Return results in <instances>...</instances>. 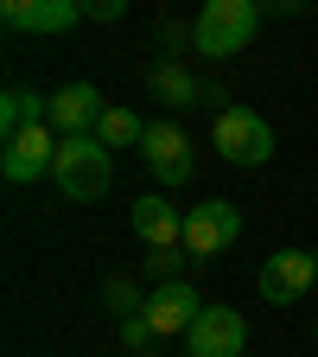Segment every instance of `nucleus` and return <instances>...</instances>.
<instances>
[{"label":"nucleus","mask_w":318,"mask_h":357,"mask_svg":"<svg viewBox=\"0 0 318 357\" xmlns=\"http://www.w3.org/2000/svg\"><path fill=\"white\" fill-rule=\"evenodd\" d=\"M121 338H127V344H134V351H147V344H153V338H159V332H153V326H147V312H134V319H121Z\"/></svg>","instance_id":"obj_18"},{"label":"nucleus","mask_w":318,"mask_h":357,"mask_svg":"<svg viewBox=\"0 0 318 357\" xmlns=\"http://www.w3.org/2000/svg\"><path fill=\"white\" fill-rule=\"evenodd\" d=\"M312 261H318V249H312Z\"/></svg>","instance_id":"obj_20"},{"label":"nucleus","mask_w":318,"mask_h":357,"mask_svg":"<svg viewBox=\"0 0 318 357\" xmlns=\"http://www.w3.org/2000/svg\"><path fill=\"white\" fill-rule=\"evenodd\" d=\"M312 338H318V326H312Z\"/></svg>","instance_id":"obj_21"},{"label":"nucleus","mask_w":318,"mask_h":357,"mask_svg":"<svg viewBox=\"0 0 318 357\" xmlns=\"http://www.w3.org/2000/svg\"><path fill=\"white\" fill-rule=\"evenodd\" d=\"M210 141H216V153L230 166H267V160H274V128H267L255 109H242V102H230L216 115Z\"/></svg>","instance_id":"obj_3"},{"label":"nucleus","mask_w":318,"mask_h":357,"mask_svg":"<svg viewBox=\"0 0 318 357\" xmlns=\"http://www.w3.org/2000/svg\"><path fill=\"white\" fill-rule=\"evenodd\" d=\"M178 268H185V255H178V249H159V255H147V275H153V287L178 281Z\"/></svg>","instance_id":"obj_16"},{"label":"nucleus","mask_w":318,"mask_h":357,"mask_svg":"<svg viewBox=\"0 0 318 357\" xmlns=\"http://www.w3.org/2000/svg\"><path fill=\"white\" fill-rule=\"evenodd\" d=\"M141 160H147V172L159 178V185H185V178H191V141H185V128H178V121H147Z\"/></svg>","instance_id":"obj_7"},{"label":"nucleus","mask_w":318,"mask_h":357,"mask_svg":"<svg viewBox=\"0 0 318 357\" xmlns=\"http://www.w3.org/2000/svg\"><path fill=\"white\" fill-rule=\"evenodd\" d=\"M89 7H77V0H7L0 7V20H7L13 32H70Z\"/></svg>","instance_id":"obj_12"},{"label":"nucleus","mask_w":318,"mask_h":357,"mask_svg":"<svg viewBox=\"0 0 318 357\" xmlns=\"http://www.w3.org/2000/svg\"><path fill=\"white\" fill-rule=\"evenodd\" d=\"M242 243V211L230 198H204L185 211V255L191 261H210V255H230Z\"/></svg>","instance_id":"obj_4"},{"label":"nucleus","mask_w":318,"mask_h":357,"mask_svg":"<svg viewBox=\"0 0 318 357\" xmlns=\"http://www.w3.org/2000/svg\"><path fill=\"white\" fill-rule=\"evenodd\" d=\"M58 147H64V134H58L51 121L13 134L7 153H0V172H7V185H38V172H51V166H58Z\"/></svg>","instance_id":"obj_6"},{"label":"nucleus","mask_w":318,"mask_h":357,"mask_svg":"<svg viewBox=\"0 0 318 357\" xmlns=\"http://www.w3.org/2000/svg\"><path fill=\"white\" fill-rule=\"evenodd\" d=\"M127 7H121V0H96V7H89V20H102V26H115Z\"/></svg>","instance_id":"obj_19"},{"label":"nucleus","mask_w":318,"mask_h":357,"mask_svg":"<svg viewBox=\"0 0 318 357\" xmlns=\"http://www.w3.org/2000/svg\"><path fill=\"white\" fill-rule=\"evenodd\" d=\"M109 115V102H102V89L96 83H64L58 96H51V128L64 134H96V121Z\"/></svg>","instance_id":"obj_11"},{"label":"nucleus","mask_w":318,"mask_h":357,"mask_svg":"<svg viewBox=\"0 0 318 357\" xmlns=\"http://www.w3.org/2000/svg\"><path fill=\"white\" fill-rule=\"evenodd\" d=\"M147 96H153V102H166V109H191V102L216 96V89H204L185 64H172V58H166V64H153V70H147Z\"/></svg>","instance_id":"obj_13"},{"label":"nucleus","mask_w":318,"mask_h":357,"mask_svg":"<svg viewBox=\"0 0 318 357\" xmlns=\"http://www.w3.org/2000/svg\"><path fill=\"white\" fill-rule=\"evenodd\" d=\"M198 312H204V300L191 294V281H166V287L147 294V326H153L159 338L191 332V326H198Z\"/></svg>","instance_id":"obj_10"},{"label":"nucleus","mask_w":318,"mask_h":357,"mask_svg":"<svg viewBox=\"0 0 318 357\" xmlns=\"http://www.w3.org/2000/svg\"><path fill=\"white\" fill-rule=\"evenodd\" d=\"M51 178H58V192H64L70 204H96V198L109 192V178H115V153L96 141V134H70V141L58 147Z\"/></svg>","instance_id":"obj_2"},{"label":"nucleus","mask_w":318,"mask_h":357,"mask_svg":"<svg viewBox=\"0 0 318 357\" xmlns=\"http://www.w3.org/2000/svg\"><path fill=\"white\" fill-rule=\"evenodd\" d=\"M141 134H147V121L134 115V109H115V102H109V115L96 121V141H102L109 153H121V147H141Z\"/></svg>","instance_id":"obj_15"},{"label":"nucleus","mask_w":318,"mask_h":357,"mask_svg":"<svg viewBox=\"0 0 318 357\" xmlns=\"http://www.w3.org/2000/svg\"><path fill=\"white\" fill-rule=\"evenodd\" d=\"M134 236H141L153 255H159V249H185V211H178L166 192L134 198Z\"/></svg>","instance_id":"obj_9"},{"label":"nucleus","mask_w":318,"mask_h":357,"mask_svg":"<svg viewBox=\"0 0 318 357\" xmlns=\"http://www.w3.org/2000/svg\"><path fill=\"white\" fill-rule=\"evenodd\" d=\"M51 121V96H32V89H7L0 96V141H13L26 128H45Z\"/></svg>","instance_id":"obj_14"},{"label":"nucleus","mask_w":318,"mask_h":357,"mask_svg":"<svg viewBox=\"0 0 318 357\" xmlns=\"http://www.w3.org/2000/svg\"><path fill=\"white\" fill-rule=\"evenodd\" d=\"M185 338H191V357H242L248 351V319L236 306H204Z\"/></svg>","instance_id":"obj_8"},{"label":"nucleus","mask_w":318,"mask_h":357,"mask_svg":"<svg viewBox=\"0 0 318 357\" xmlns=\"http://www.w3.org/2000/svg\"><path fill=\"white\" fill-rule=\"evenodd\" d=\"M261 32V7L255 0H204L191 20V45L204 58H236L248 52V38Z\"/></svg>","instance_id":"obj_1"},{"label":"nucleus","mask_w":318,"mask_h":357,"mask_svg":"<svg viewBox=\"0 0 318 357\" xmlns=\"http://www.w3.org/2000/svg\"><path fill=\"white\" fill-rule=\"evenodd\" d=\"M109 306H115V312H127V319H134V312H147V300L134 294V281H109Z\"/></svg>","instance_id":"obj_17"},{"label":"nucleus","mask_w":318,"mask_h":357,"mask_svg":"<svg viewBox=\"0 0 318 357\" xmlns=\"http://www.w3.org/2000/svg\"><path fill=\"white\" fill-rule=\"evenodd\" d=\"M255 287H261L267 306H293V300H305V294L318 287V261H312V249H274V255L261 261Z\"/></svg>","instance_id":"obj_5"}]
</instances>
